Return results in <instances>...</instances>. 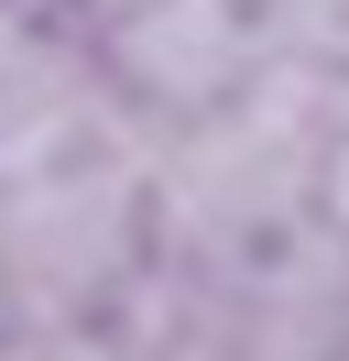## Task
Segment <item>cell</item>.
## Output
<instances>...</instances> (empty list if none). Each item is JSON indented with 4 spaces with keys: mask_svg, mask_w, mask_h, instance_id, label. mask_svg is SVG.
<instances>
[{
    "mask_svg": "<svg viewBox=\"0 0 349 361\" xmlns=\"http://www.w3.org/2000/svg\"><path fill=\"white\" fill-rule=\"evenodd\" d=\"M87 44H99V77L120 99V121H142V132H174V121L218 110L262 66L251 0H131V11L87 23Z\"/></svg>",
    "mask_w": 349,
    "mask_h": 361,
    "instance_id": "obj_1",
    "label": "cell"
},
{
    "mask_svg": "<svg viewBox=\"0 0 349 361\" xmlns=\"http://www.w3.org/2000/svg\"><path fill=\"white\" fill-rule=\"evenodd\" d=\"M65 11H77V23H109V11H131V0H65Z\"/></svg>",
    "mask_w": 349,
    "mask_h": 361,
    "instance_id": "obj_2",
    "label": "cell"
}]
</instances>
